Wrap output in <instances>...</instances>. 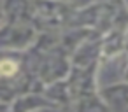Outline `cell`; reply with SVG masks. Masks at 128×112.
Segmentation results:
<instances>
[{"label":"cell","mask_w":128,"mask_h":112,"mask_svg":"<svg viewBox=\"0 0 128 112\" xmlns=\"http://www.w3.org/2000/svg\"><path fill=\"white\" fill-rule=\"evenodd\" d=\"M16 72V63L12 61H0V74L2 75H12Z\"/></svg>","instance_id":"obj_1"}]
</instances>
